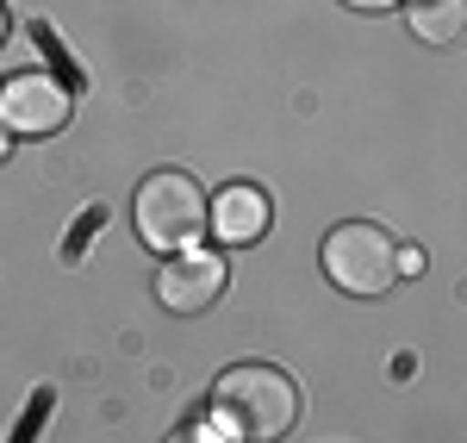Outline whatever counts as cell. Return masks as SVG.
<instances>
[{
    "mask_svg": "<svg viewBox=\"0 0 467 443\" xmlns=\"http://www.w3.org/2000/svg\"><path fill=\"white\" fill-rule=\"evenodd\" d=\"M218 294H224V262L200 257V250L169 257V262H162V275H156V300H162V312H181V319L206 312Z\"/></svg>",
    "mask_w": 467,
    "mask_h": 443,
    "instance_id": "cell-5",
    "label": "cell"
},
{
    "mask_svg": "<svg viewBox=\"0 0 467 443\" xmlns=\"http://www.w3.org/2000/svg\"><path fill=\"white\" fill-rule=\"evenodd\" d=\"M268 219H275V206H268V194L255 182H231L213 200V231L224 244H255V237L268 231Z\"/></svg>",
    "mask_w": 467,
    "mask_h": 443,
    "instance_id": "cell-6",
    "label": "cell"
},
{
    "mask_svg": "<svg viewBox=\"0 0 467 443\" xmlns=\"http://www.w3.org/2000/svg\"><path fill=\"white\" fill-rule=\"evenodd\" d=\"M69 112H75V94L57 75L26 69V75H13V81H0V125L13 138H50V132L69 125Z\"/></svg>",
    "mask_w": 467,
    "mask_h": 443,
    "instance_id": "cell-4",
    "label": "cell"
},
{
    "mask_svg": "<svg viewBox=\"0 0 467 443\" xmlns=\"http://www.w3.org/2000/svg\"><path fill=\"white\" fill-rule=\"evenodd\" d=\"M324 275L356 300H374L399 281V244L387 225L374 219H349L324 237Z\"/></svg>",
    "mask_w": 467,
    "mask_h": 443,
    "instance_id": "cell-3",
    "label": "cell"
},
{
    "mask_svg": "<svg viewBox=\"0 0 467 443\" xmlns=\"http://www.w3.org/2000/svg\"><path fill=\"white\" fill-rule=\"evenodd\" d=\"M411 32L424 44H455L467 32V0H411Z\"/></svg>",
    "mask_w": 467,
    "mask_h": 443,
    "instance_id": "cell-7",
    "label": "cell"
},
{
    "mask_svg": "<svg viewBox=\"0 0 467 443\" xmlns=\"http://www.w3.org/2000/svg\"><path fill=\"white\" fill-rule=\"evenodd\" d=\"M131 219H138V237H144L150 250L181 257L213 225V206H206V194H200V182L187 169H156L131 194Z\"/></svg>",
    "mask_w": 467,
    "mask_h": 443,
    "instance_id": "cell-2",
    "label": "cell"
},
{
    "mask_svg": "<svg viewBox=\"0 0 467 443\" xmlns=\"http://www.w3.org/2000/svg\"><path fill=\"white\" fill-rule=\"evenodd\" d=\"M213 425L231 443H275L299 425V387L293 374L268 363H237L213 387Z\"/></svg>",
    "mask_w": 467,
    "mask_h": 443,
    "instance_id": "cell-1",
    "label": "cell"
},
{
    "mask_svg": "<svg viewBox=\"0 0 467 443\" xmlns=\"http://www.w3.org/2000/svg\"><path fill=\"white\" fill-rule=\"evenodd\" d=\"M0 37H6V6H0Z\"/></svg>",
    "mask_w": 467,
    "mask_h": 443,
    "instance_id": "cell-11",
    "label": "cell"
},
{
    "mask_svg": "<svg viewBox=\"0 0 467 443\" xmlns=\"http://www.w3.org/2000/svg\"><path fill=\"white\" fill-rule=\"evenodd\" d=\"M343 6H356V13H387L393 0H343Z\"/></svg>",
    "mask_w": 467,
    "mask_h": 443,
    "instance_id": "cell-9",
    "label": "cell"
},
{
    "mask_svg": "<svg viewBox=\"0 0 467 443\" xmlns=\"http://www.w3.org/2000/svg\"><path fill=\"white\" fill-rule=\"evenodd\" d=\"M6 150H13V132H6V125H0V156H6Z\"/></svg>",
    "mask_w": 467,
    "mask_h": 443,
    "instance_id": "cell-10",
    "label": "cell"
},
{
    "mask_svg": "<svg viewBox=\"0 0 467 443\" xmlns=\"http://www.w3.org/2000/svg\"><path fill=\"white\" fill-rule=\"evenodd\" d=\"M169 443H231L224 431H206V425H187V431H175Z\"/></svg>",
    "mask_w": 467,
    "mask_h": 443,
    "instance_id": "cell-8",
    "label": "cell"
}]
</instances>
